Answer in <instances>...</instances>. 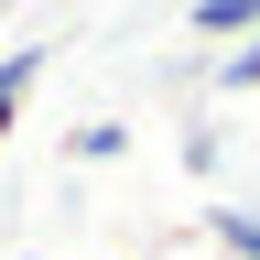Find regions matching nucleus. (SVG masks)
I'll list each match as a JSON object with an SVG mask.
<instances>
[{"instance_id": "1", "label": "nucleus", "mask_w": 260, "mask_h": 260, "mask_svg": "<svg viewBox=\"0 0 260 260\" xmlns=\"http://www.w3.org/2000/svg\"><path fill=\"white\" fill-rule=\"evenodd\" d=\"M239 32H260V0H184V44H239Z\"/></svg>"}, {"instance_id": "2", "label": "nucleus", "mask_w": 260, "mask_h": 260, "mask_svg": "<svg viewBox=\"0 0 260 260\" xmlns=\"http://www.w3.org/2000/svg\"><path fill=\"white\" fill-rule=\"evenodd\" d=\"M32 87H44V44H11V54H0V141L22 130V109H32Z\"/></svg>"}, {"instance_id": "3", "label": "nucleus", "mask_w": 260, "mask_h": 260, "mask_svg": "<svg viewBox=\"0 0 260 260\" xmlns=\"http://www.w3.org/2000/svg\"><path fill=\"white\" fill-rule=\"evenodd\" d=\"M206 87H217V98H249V87H260V32H239V44L206 54Z\"/></svg>"}, {"instance_id": "4", "label": "nucleus", "mask_w": 260, "mask_h": 260, "mask_svg": "<svg viewBox=\"0 0 260 260\" xmlns=\"http://www.w3.org/2000/svg\"><path fill=\"white\" fill-rule=\"evenodd\" d=\"M130 152V119H76L65 130V162H119Z\"/></svg>"}, {"instance_id": "5", "label": "nucleus", "mask_w": 260, "mask_h": 260, "mask_svg": "<svg viewBox=\"0 0 260 260\" xmlns=\"http://www.w3.org/2000/svg\"><path fill=\"white\" fill-rule=\"evenodd\" d=\"M206 228H217V249H228V260H260V206H217Z\"/></svg>"}, {"instance_id": "6", "label": "nucleus", "mask_w": 260, "mask_h": 260, "mask_svg": "<svg viewBox=\"0 0 260 260\" xmlns=\"http://www.w3.org/2000/svg\"><path fill=\"white\" fill-rule=\"evenodd\" d=\"M11 260H44V249H11Z\"/></svg>"}]
</instances>
